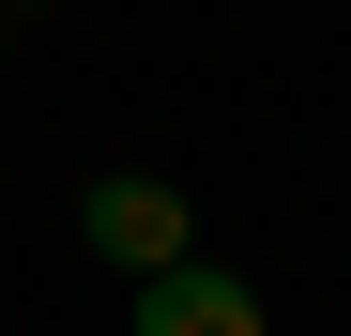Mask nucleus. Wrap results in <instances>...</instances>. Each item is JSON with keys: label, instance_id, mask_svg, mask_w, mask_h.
<instances>
[{"label": "nucleus", "instance_id": "nucleus-2", "mask_svg": "<svg viewBox=\"0 0 351 336\" xmlns=\"http://www.w3.org/2000/svg\"><path fill=\"white\" fill-rule=\"evenodd\" d=\"M123 336H275V321H260V291H245V275L168 260V275H138V321H123Z\"/></svg>", "mask_w": 351, "mask_h": 336}, {"label": "nucleus", "instance_id": "nucleus-1", "mask_svg": "<svg viewBox=\"0 0 351 336\" xmlns=\"http://www.w3.org/2000/svg\"><path fill=\"white\" fill-rule=\"evenodd\" d=\"M77 230H92V260H123V275H168V260H199V199L168 184V168H107V184L77 199Z\"/></svg>", "mask_w": 351, "mask_h": 336}]
</instances>
